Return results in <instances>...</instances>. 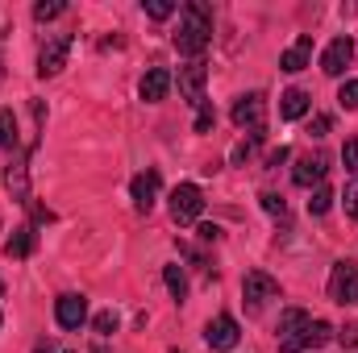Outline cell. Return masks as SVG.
<instances>
[{
  "label": "cell",
  "instance_id": "cell-1",
  "mask_svg": "<svg viewBox=\"0 0 358 353\" xmlns=\"http://www.w3.org/2000/svg\"><path fill=\"white\" fill-rule=\"evenodd\" d=\"M213 42V8L204 0H187L179 13V29H176V50L187 59H200Z\"/></svg>",
  "mask_w": 358,
  "mask_h": 353
},
{
  "label": "cell",
  "instance_id": "cell-2",
  "mask_svg": "<svg viewBox=\"0 0 358 353\" xmlns=\"http://www.w3.org/2000/svg\"><path fill=\"white\" fill-rule=\"evenodd\" d=\"M71 33H50L46 42H42V50H38V75L42 80H50V75H59L63 67H67V54H71Z\"/></svg>",
  "mask_w": 358,
  "mask_h": 353
},
{
  "label": "cell",
  "instance_id": "cell-3",
  "mask_svg": "<svg viewBox=\"0 0 358 353\" xmlns=\"http://www.w3.org/2000/svg\"><path fill=\"white\" fill-rule=\"evenodd\" d=\"M200 212H204V191L196 183H179L171 191V220L176 225H196Z\"/></svg>",
  "mask_w": 358,
  "mask_h": 353
},
{
  "label": "cell",
  "instance_id": "cell-4",
  "mask_svg": "<svg viewBox=\"0 0 358 353\" xmlns=\"http://www.w3.org/2000/svg\"><path fill=\"white\" fill-rule=\"evenodd\" d=\"M267 299H279V283L271 274H263V270H250L242 278V303H246V312H263Z\"/></svg>",
  "mask_w": 358,
  "mask_h": 353
},
{
  "label": "cell",
  "instance_id": "cell-5",
  "mask_svg": "<svg viewBox=\"0 0 358 353\" xmlns=\"http://www.w3.org/2000/svg\"><path fill=\"white\" fill-rule=\"evenodd\" d=\"M329 299L334 303H358V262H334L329 270Z\"/></svg>",
  "mask_w": 358,
  "mask_h": 353
},
{
  "label": "cell",
  "instance_id": "cell-6",
  "mask_svg": "<svg viewBox=\"0 0 358 353\" xmlns=\"http://www.w3.org/2000/svg\"><path fill=\"white\" fill-rule=\"evenodd\" d=\"M263 117H267V100H263V91H250V96H238V104H234V125L238 129H263Z\"/></svg>",
  "mask_w": 358,
  "mask_h": 353
},
{
  "label": "cell",
  "instance_id": "cell-7",
  "mask_svg": "<svg viewBox=\"0 0 358 353\" xmlns=\"http://www.w3.org/2000/svg\"><path fill=\"white\" fill-rule=\"evenodd\" d=\"M159 191H163V175L159 171H142V175H134V183H129V195H134V208L138 212H150L159 204Z\"/></svg>",
  "mask_w": 358,
  "mask_h": 353
},
{
  "label": "cell",
  "instance_id": "cell-8",
  "mask_svg": "<svg viewBox=\"0 0 358 353\" xmlns=\"http://www.w3.org/2000/svg\"><path fill=\"white\" fill-rule=\"evenodd\" d=\"M350 59H355V42H350V33H346V38H334V42L325 46V54H321V71L338 80V75H346Z\"/></svg>",
  "mask_w": 358,
  "mask_h": 353
},
{
  "label": "cell",
  "instance_id": "cell-9",
  "mask_svg": "<svg viewBox=\"0 0 358 353\" xmlns=\"http://www.w3.org/2000/svg\"><path fill=\"white\" fill-rule=\"evenodd\" d=\"M55 320H59L63 329L80 333V329L88 324V299H84V295H59V303H55Z\"/></svg>",
  "mask_w": 358,
  "mask_h": 353
},
{
  "label": "cell",
  "instance_id": "cell-10",
  "mask_svg": "<svg viewBox=\"0 0 358 353\" xmlns=\"http://www.w3.org/2000/svg\"><path fill=\"white\" fill-rule=\"evenodd\" d=\"M204 80H208V71H204V63L200 59H192L187 67H179V96L187 100V104H204Z\"/></svg>",
  "mask_w": 358,
  "mask_h": 353
},
{
  "label": "cell",
  "instance_id": "cell-11",
  "mask_svg": "<svg viewBox=\"0 0 358 353\" xmlns=\"http://www.w3.org/2000/svg\"><path fill=\"white\" fill-rule=\"evenodd\" d=\"M204 341H208V350H234L242 341V329H238L234 316H217V320H208Z\"/></svg>",
  "mask_w": 358,
  "mask_h": 353
},
{
  "label": "cell",
  "instance_id": "cell-12",
  "mask_svg": "<svg viewBox=\"0 0 358 353\" xmlns=\"http://www.w3.org/2000/svg\"><path fill=\"white\" fill-rule=\"evenodd\" d=\"M329 341H334V329L325 320H308V329L292 341L287 353H313V350H321V345H329Z\"/></svg>",
  "mask_w": 358,
  "mask_h": 353
},
{
  "label": "cell",
  "instance_id": "cell-13",
  "mask_svg": "<svg viewBox=\"0 0 358 353\" xmlns=\"http://www.w3.org/2000/svg\"><path fill=\"white\" fill-rule=\"evenodd\" d=\"M138 91H142V100H146V104L167 100V91H171V71H167V67H150V71L142 75Z\"/></svg>",
  "mask_w": 358,
  "mask_h": 353
},
{
  "label": "cell",
  "instance_id": "cell-14",
  "mask_svg": "<svg viewBox=\"0 0 358 353\" xmlns=\"http://www.w3.org/2000/svg\"><path fill=\"white\" fill-rule=\"evenodd\" d=\"M308 320H313L308 312H300V308H287V312L279 316V350H283V353L292 350V341H296V337L308 329Z\"/></svg>",
  "mask_w": 358,
  "mask_h": 353
},
{
  "label": "cell",
  "instance_id": "cell-15",
  "mask_svg": "<svg viewBox=\"0 0 358 353\" xmlns=\"http://www.w3.org/2000/svg\"><path fill=\"white\" fill-rule=\"evenodd\" d=\"M313 112V96L304 88H287L279 96V117L283 121H300V117H308Z\"/></svg>",
  "mask_w": 358,
  "mask_h": 353
},
{
  "label": "cell",
  "instance_id": "cell-16",
  "mask_svg": "<svg viewBox=\"0 0 358 353\" xmlns=\"http://www.w3.org/2000/svg\"><path fill=\"white\" fill-rule=\"evenodd\" d=\"M313 63V38H296L283 54H279V67L287 71V75H296V71H304Z\"/></svg>",
  "mask_w": 358,
  "mask_h": 353
},
{
  "label": "cell",
  "instance_id": "cell-17",
  "mask_svg": "<svg viewBox=\"0 0 358 353\" xmlns=\"http://www.w3.org/2000/svg\"><path fill=\"white\" fill-rule=\"evenodd\" d=\"M325 171H329V163L321 158V154H308V158H300L296 163V171H292V179H296V187H321V179H325Z\"/></svg>",
  "mask_w": 358,
  "mask_h": 353
},
{
  "label": "cell",
  "instance_id": "cell-18",
  "mask_svg": "<svg viewBox=\"0 0 358 353\" xmlns=\"http://www.w3.org/2000/svg\"><path fill=\"white\" fill-rule=\"evenodd\" d=\"M4 187L13 191L17 204H25V208L34 204V200H29V179H25V158H13V163H8V171H4Z\"/></svg>",
  "mask_w": 358,
  "mask_h": 353
},
{
  "label": "cell",
  "instance_id": "cell-19",
  "mask_svg": "<svg viewBox=\"0 0 358 353\" xmlns=\"http://www.w3.org/2000/svg\"><path fill=\"white\" fill-rule=\"evenodd\" d=\"M34 241H38V233H34L29 225H21V229H13V237L4 241V254H8V258H29V254H34Z\"/></svg>",
  "mask_w": 358,
  "mask_h": 353
},
{
  "label": "cell",
  "instance_id": "cell-20",
  "mask_svg": "<svg viewBox=\"0 0 358 353\" xmlns=\"http://www.w3.org/2000/svg\"><path fill=\"white\" fill-rule=\"evenodd\" d=\"M163 278H167L171 299H176V303H183V299H187V274H183V266H179V262L163 266Z\"/></svg>",
  "mask_w": 358,
  "mask_h": 353
},
{
  "label": "cell",
  "instance_id": "cell-21",
  "mask_svg": "<svg viewBox=\"0 0 358 353\" xmlns=\"http://www.w3.org/2000/svg\"><path fill=\"white\" fill-rule=\"evenodd\" d=\"M0 150H17V117H13V108H0Z\"/></svg>",
  "mask_w": 358,
  "mask_h": 353
},
{
  "label": "cell",
  "instance_id": "cell-22",
  "mask_svg": "<svg viewBox=\"0 0 358 353\" xmlns=\"http://www.w3.org/2000/svg\"><path fill=\"white\" fill-rule=\"evenodd\" d=\"M329 208H334V191H329V187H317L313 200H308V212H313V216H325Z\"/></svg>",
  "mask_w": 358,
  "mask_h": 353
},
{
  "label": "cell",
  "instance_id": "cell-23",
  "mask_svg": "<svg viewBox=\"0 0 358 353\" xmlns=\"http://www.w3.org/2000/svg\"><path fill=\"white\" fill-rule=\"evenodd\" d=\"M63 13H67L63 0H50V4L42 0V4H34V21H55V17H63Z\"/></svg>",
  "mask_w": 358,
  "mask_h": 353
},
{
  "label": "cell",
  "instance_id": "cell-24",
  "mask_svg": "<svg viewBox=\"0 0 358 353\" xmlns=\"http://www.w3.org/2000/svg\"><path fill=\"white\" fill-rule=\"evenodd\" d=\"M213 125H217V108H213V104L204 100V104L196 108V133H208Z\"/></svg>",
  "mask_w": 358,
  "mask_h": 353
},
{
  "label": "cell",
  "instance_id": "cell-25",
  "mask_svg": "<svg viewBox=\"0 0 358 353\" xmlns=\"http://www.w3.org/2000/svg\"><path fill=\"white\" fill-rule=\"evenodd\" d=\"M142 8H146V17H155V21H167V17L176 13V4H171V0H146Z\"/></svg>",
  "mask_w": 358,
  "mask_h": 353
},
{
  "label": "cell",
  "instance_id": "cell-26",
  "mask_svg": "<svg viewBox=\"0 0 358 353\" xmlns=\"http://www.w3.org/2000/svg\"><path fill=\"white\" fill-rule=\"evenodd\" d=\"M338 104H342V108H358V80H346V84L338 88Z\"/></svg>",
  "mask_w": 358,
  "mask_h": 353
},
{
  "label": "cell",
  "instance_id": "cell-27",
  "mask_svg": "<svg viewBox=\"0 0 358 353\" xmlns=\"http://www.w3.org/2000/svg\"><path fill=\"white\" fill-rule=\"evenodd\" d=\"M259 142H263V129H255V133H250V137H246V142L234 150V163H246V158L255 154V146H259Z\"/></svg>",
  "mask_w": 358,
  "mask_h": 353
},
{
  "label": "cell",
  "instance_id": "cell-28",
  "mask_svg": "<svg viewBox=\"0 0 358 353\" xmlns=\"http://www.w3.org/2000/svg\"><path fill=\"white\" fill-rule=\"evenodd\" d=\"M92 324H96V333H100V337H108V333H117V312H100Z\"/></svg>",
  "mask_w": 358,
  "mask_h": 353
},
{
  "label": "cell",
  "instance_id": "cell-29",
  "mask_svg": "<svg viewBox=\"0 0 358 353\" xmlns=\"http://www.w3.org/2000/svg\"><path fill=\"white\" fill-rule=\"evenodd\" d=\"M342 163H346V171H350V175H358V137L342 146Z\"/></svg>",
  "mask_w": 358,
  "mask_h": 353
},
{
  "label": "cell",
  "instance_id": "cell-30",
  "mask_svg": "<svg viewBox=\"0 0 358 353\" xmlns=\"http://www.w3.org/2000/svg\"><path fill=\"white\" fill-rule=\"evenodd\" d=\"M342 204H346V216H355L358 220V183H350V187L342 191Z\"/></svg>",
  "mask_w": 358,
  "mask_h": 353
},
{
  "label": "cell",
  "instance_id": "cell-31",
  "mask_svg": "<svg viewBox=\"0 0 358 353\" xmlns=\"http://www.w3.org/2000/svg\"><path fill=\"white\" fill-rule=\"evenodd\" d=\"M263 208H267L271 216H283V212H287V204H283V195H275V191H267V195H263Z\"/></svg>",
  "mask_w": 358,
  "mask_h": 353
},
{
  "label": "cell",
  "instance_id": "cell-32",
  "mask_svg": "<svg viewBox=\"0 0 358 353\" xmlns=\"http://www.w3.org/2000/svg\"><path fill=\"white\" fill-rule=\"evenodd\" d=\"M325 133H329V117H325V112H317V117L308 121V137H325Z\"/></svg>",
  "mask_w": 358,
  "mask_h": 353
},
{
  "label": "cell",
  "instance_id": "cell-33",
  "mask_svg": "<svg viewBox=\"0 0 358 353\" xmlns=\"http://www.w3.org/2000/svg\"><path fill=\"white\" fill-rule=\"evenodd\" d=\"M334 337H338L346 350H355V345H358V324H346V329H342V333H334Z\"/></svg>",
  "mask_w": 358,
  "mask_h": 353
},
{
  "label": "cell",
  "instance_id": "cell-34",
  "mask_svg": "<svg viewBox=\"0 0 358 353\" xmlns=\"http://www.w3.org/2000/svg\"><path fill=\"white\" fill-rule=\"evenodd\" d=\"M287 158H292V150H287V146H279V150H275V154L267 158V167H283Z\"/></svg>",
  "mask_w": 358,
  "mask_h": 353
},
{
  "label": "cell",
  "instance_id": "cell-35",
  "mask_svg": "<svg viewBox=\"0 0 358 353\" xmlns=\"http://www.w3.org/2000/svg\"><path fill=\"white\" fill-rule=\"evenodd\" d=\"M200 237H204V241H217V237H221V229H217V225H200Z\"/></svg>",
  "mask_w": 358,
  "mask_h": 353
},
{
  "label": "cell",
  "instance_id": "cell-36",
  "mask_svg": "<svg viewBox=\"0 0 358 353\" xmlns=\"http://www.w3.org/2000/svg\"><path fill=\"white\" fill-rule=\"evenodd\" d=\"M0 295H4V283H0Z\"/></svg>",
  "mask_w": 358,
  "mask_h": 353
},
{
  "label": "cell",
  "instance_id": "cell-37",
  "mask_svg": "<svg viewBox=\"0 0 358 353\" xmlns=\"http://www.w3.org/2000/svg\"><path fill=\"white\" fill-rule=\"evenodd\" d=\"M92 353H104V350H92Z\"/></svg>",
  "mask_w": 358,
  "mask_h": 353
},
{
  "label": "cell",
  "instance_id": "cell-38",
  "mask_svg": "<svg viewBox=\"0 0 358 353\" xmlns=\"http://www.w3.org/2000/svg\"><path fill=\"white\" fill-rule=\"evenodd\" d=\"M38 353H46V350H38Z\"/></svg>",
  "mask_w": 358,
  "mask_h": 353
},
{
  "label": "cell",
  "instance_id": "cell-39",
  "mask_svg": "<svg viewBox=\"0 0 358 353\" xmlns=\"http://www.w3.org/2000/svg\"><path fill=\"white\" fill-rule=\"evenodd\" d=\"M171 353H179V350H171Z\"/></svg>",
  "mask_w": 358,
  "mask_h": 353
}]
</instances>
